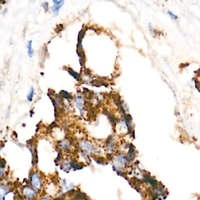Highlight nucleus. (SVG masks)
I'll return each instance as SVG.
<instances>
[{
	"label": "nucleus",
	"mask_w": 200,
	"mask_h": 200,
	"mask_svg": "<svg viewBox=\"0 0 200 200\" xmlns=\"http://www.w3.org/2000/svg\"><path fill=\"white\" fill-rule=\"evenodd\" d=\"M29 182L31 186L38 191H41L43 188V180L38 172L33 171L30 173Z\"/></svg>",
	"instance_id": "nucleus-1"
},
{
	"label": "nucleus",
	"mask_w": 200,
	"mask_h": 200,
	"mask_svg": "<svg viewBox=\"0 0 200 200\" xmlns=\"http://www.w3.org/2000/svg\"><path fill=\"white\" fill-rule=\"evenodd\" d=\"M22 198L25 200H35L37 199L38 191L28 185L24 186L21 188Z\"/></svg>",
	"instance_id": "nucleus-2"
},
{
	"label": "nucleus",
	"mask_w": 200,
	"mask_h": 200,
	"mask_svg": "<svg viewBox=\"0 0 200 200\" xmlns=\"http://www.w3.org/2000/svg\"><path fill=\"white\" fill-rule=\"evenodd\" d=\"M54 5L52 7V11L55 15H57L60 8L64 4V1H53Z\"/></svg>",
	"instance_id": "nucleus-3"
},
{
	"label": "nucleus",
	"mask_w": 200,
	"mask_h": 200,
	"mask_svg": "<svg viewBox=\"0 0 200 200\" xmlns=\"http://www.w3.org/2000/svg\"><path fill=\"white\" fill-rule=\"evenodd\" d=\"M10 192V189L8 186L0 185V200H5V197Z\"/></svg>",
	"instance_id": "nucleus-4"
},
{
	"label": "nucleus",
	"mask_w": 200,
	"mask_h": 200,
	"mask_svg": "<svg viewBox=\"0 0 200 200\" xmlns=\"http://www.w3.org/2000/svg\"><path fill=\"white\" fill-rule=\"evenodd\" d=\"M58 145H59V148L62 150H66L69 149V147L70 146L69 142H68V141H66V140H62V141L59 142L58 143Z\"/></svg>",
	"instance_id": "nucleus-5"
},
{
	"label": "nucleus",
	"mask_w": 200,
	"mask_h": 200,
	"mask_svg": "<svg viewBox=\"0 0 200 200\" xmlns=\"http://www.w3.org/2000/svg\"><path fill=\"white\" fill-rule=\"evenodd\" d=\"M27 53H28L29 57H32L34 54V51L32 48V40L29 41L27 43Z\"/></svg>",
	"instance_id": "nucleus-6"
},
{
	"label": "nucleus",
	"mask_w": 200,
	"mask_h": 200,
	"mask_svg": "<svg viewBox=\"0 0 200 200\" xmlns=\"http://www.w3.org/2000/svg\"><path fill=\"white\" fill-rule=\"evenodd\" d=\"M67 71L68 72V73L71 75L73 77V78H75L77 81H80L81 76L78 73L74 71L71 68H68Z\"/></svg>",
	"instance_id": "nucleus-7"
},
{
	"label": "nucleus",
	"mask_w": 200,
	"mask_h": 200,
	"mask_svg": "<svg viewBox=\"0 0 200 200\" xmlns=\"http://www.w3.org/2000/svg\"><path fill=\"white\" fill-rule=\"evenodd\" d=\"M59 95L63 99H65L67 100L71 99V95H70V93H69L68 92L65 91V90L60 91V92L59 93Z\"/></svg>",
	"instance_id": "nucleus-8"
},
{
	"label": "nucleus",
	"mask_w": 200,
	"mask_h": 200,
	"mask_svg": "<svg viewBox=\"0 0 200 200\" xmlns=\"http://www.w3.org/2000/svg\"><path fill=\"white\" fill-rule=\"evenodd\" d=\"M76 106L78 107V109H79V110L82 113V110L83 109L82 106H83V104H82V98L81 96H78L76 99Z\"/></svg>",
	"instance_id": "nucleus-9"
},
{
	"label": "nucleus",
	"mask_w": 200,
	"mask_h": 200,
	"mask_svg": "<svg viewBox=\"0 0 200 200\" xmlns=\"http://www.w3.org/2000/svg\"><path fill=\"white\" fill-rule=\"evenodd\" d=\"M34 93H35L34 88L33 87H31L29 89V91L28 93L27 96L28 101H31L32 100H33V98H34Z\"/></svg>",
	"instance_id": "nucleus-10"
},
{
	"label": "nucleus",
	"mask_w": 200,
	"mask_h": 200,
	"mask_svg": "<svg viewBox=\"0 0 200 200\" xmlns=\"http://www.w3.org/2000/svg\"><path fill=\"white\" fill-rule=\"evenodd\" d=\"M76 198L77 199H86V196L85 194L80 193L76 196Z\"/></svg>",
	"instance_id": "nucleus-11"
},
{
	"label": "nucleus",
	"mask_w": 200,
	"mask_h": 200,
	"mask_svg": "<svg viewBox=\"0 0 200 200\" xmlns=\"http://www.w3.org/2000/svg\"><path fill=\"white\" fill-rule=\"evenodd\" d=\"M167 14L169 15V16H170L172 18V19H174V20H176V19H177V18H178V16H177L176 15L174 14V13H172L171 12V11H169L167 12Z\"/></svg>",
	"instance_id": "nucleus-12"
},
{
	"label": "nucleus",
	"mask_w": 200,
	"mask_h": 200,
	"mask_svg": "<svg viewBox=\"0 0 200 200\" xmlns=\"http://www.w3.org/2000/svg\"><path fill=\"white\" fill-rule=\"evenodd\" d=\"M43 8L45 11H47L48 10V2H45L43 4Z\"/></svg>",
	"instance_id": "nucleus-13"
},
{
	"label": "nucleus",
	"mask_w": 200,
	"mask_h": 200,
	"mask_svg": "<svg viewBox=\"0 0 200 200\" xmlns=\"http://www.w3.org/2000/svg\"><path fill=\"white\" fill-rule=\"evenodd\" d=\"M51 200V198L49 197H43L42 198L40 199L39 200Z\"/></svg>",
	"instance_id": "nucleus-14"
},
{
	"label": "nucleus",
	"mask_w": 200,
	"mask_h": 200,
	"mask_svg": "<svg viewBox=\"0 0 200 200\" xmlns=\"http://www.w3.org/2000/svg\"><path fill=\"white\" fill-rule=\"evenodd\" d=\"M1 85L0 84V91H1Z\"/></svg>",
	"instance_id": "nucleus-15"
},
{
	"label": "nucleus",
	"mask_w": 200,
	"mask_h": 200,
	"mask_svg": "<svg viewBox=\"0 0 200 200\" xmlns=\"http://www.w3.org/2000/svg\"><path fill=\"white\" fill-rule=\"evenodd\" d=\"M1 146H0V149H1Z\"/></svg>",
	"instance_id": "nucleus-16"
}]
</instances>
